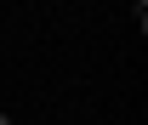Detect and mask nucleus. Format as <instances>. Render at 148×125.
<instances>
[{"label": "nucleus", "instance_id": "f257e3e1", "mask_svg": "<svg viewBox=\"0 0 148 125\" xmlns=\"http://www.w3.org/2000/svg\"><path fill=\"white\" fill-rule=\"evenodd\" d=\"M0 125H12V114H0Z\"/></svg>", "mask_w": 148, "mask_h": 125}]
</instances>
